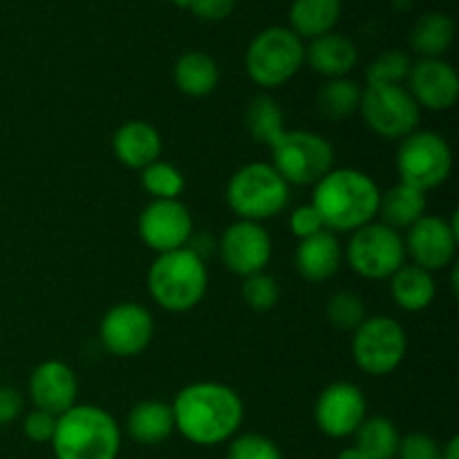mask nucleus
<instances>
[{"label":"nucleus","mask_w":459,"mask_h":459,"mask_svg":"<svg viewBox=\"0 0 459 459\" xmlns=\"http://www.w3.org/2000/svg\"><path fill=\"white\" fill-rule=\"evenodd\" d=\"M126 429L128 435L137 444L143 446H157V444L166 442L175 430L173 408L170 403L160 402V399H148V402H139L133 406L126 420Z\"/></svg>","instance_id":"nucleus-22"},{"label":"nucleus","mask_w":459,"mask_h":459,"mask_svg":"<svg viewBox=\"0 0 459 459\" xmlns=\"http://www.w3.org/2000/svg\"><path fill=\"white\" fill-rule=\"evenodd\" d=\"M112 152L126 169L143 170L161 155V134L148 121H126L112 134Z\"/></svg>","instance_id":"nucleus-19"},{"label":"nucleus","mask_w":459,"mask_h":459,"mask_svg":"<svg viewBox=\"0 0 459 459\" xmlns=\"http://www.w3.org/2000/svg\"><path fill=\"white\" fill-rule=\"evenodd\" d=\"M381 191L357 169H332L314 184L312 206L327 231H357L377 218Z\"/></svg>","instance_id":"nucleus-2"},{"label":"nucleus","mask_w":459,"mask_h":459,"mask_svg":"<svg viewBox=\"0 0 459 459\" xmlns=\"http://www.w3.org/2000/svg\"><path fill=\"white\" fill-rule=\"evenodd\" d=\"M390 291H393L394 303L406 312H424L430 307L437 296L433 273L417 264H402L397 272L390 276Z\"/></svg>","instance_id":"nucleus-25"},{"label":"nucleus","mask_w":459,"mask_h":459,"mask_svg":"<svg viewBox=\"0 0 459 459\" xmlns=\"http://www.w3.org/2000/svg\"><path fill=\"white\" fill-rule=\"evenodd\" d=\"M361 92V85L357 81L348 79V76L327 79V83H323L316 94V110L330 121L348 119L354 112H359Z\"/></svg>","instance_id":"nucleus-28"},{"label":"nucleus","mask_w":459,"mask_h":459,"mask_svg":"<svg viewBox=\"0 0 459 459\" xmlns=\"http://www.w3.org/2000/svg\"><path fill=\"white\" fill-rule=\"evenodd\" d=\"M227 459H282V453L276 442L264 435L245 433L229 444Z\"/></svg>","instance_id":"nucleus-35"},{"label":"nucleus","mask_w":459,"mask_h":459,"mask_svg":"<svg viewBox=\"0 0 459 459\" xmlns=\"http://www.w3.org/2000/svg\"><path fill=\"white\" fill-rule=\"evenodd\" d=\"M166 3H173V4H178V7H182V9H186V4H188V0H166Z\"/></svg>","instance_id":"nucleus-44"},{"label":"nucleus","mask_w":459,"mask_h":459,"mask_svg":"<svg viewBox=\"0 0 459 459\" xmlns=\"http://www.w3.org/2000/svg\"><path fill=\"white\" fill-rule=\"evenodd\" d=\"M54 430H56V417L49 415V412L36 411L34 408L22 420V433H25L27 439H31L36 444L52 442Z\"/></svg>","instance_id":"nucleus-37"},{"label":"nucleus","mask_w":459,"mask_h":459,"mask_svg":"<svg viewBox=\"0 0 459 459\" xmlns=\"http://www.w3.org/2000/svg\"><path fill=\"white\" fill-rule=\"evenodd\" d=\"M457 242V220H446L439 215L420 218L403 238V247L412 258V264L430 273L446 269L455 260Z\"/></svg>","instance_id":"nucleus-12"},{"label":"nucleus","mask_w":459,"mask_h":459,"mask_svg":"<svg viewBox=\"0 0 459 459\" xmlns=\"http://www.w3.org/2000/svg\"><path fill=\"white\" fill-rule=\"evenodd\" d=\"M408 352V336L402 323L390 316H368L354 330L352 357L359 370L370 377L393 375Z\"/></svg>","instance_id":"nucleus-9"},{"label":"nucleus","mask_w":459,"mask_h":459,"mask_svg":"<svg viewBox=\"0 0 459 459\" xmlns=\"http://www.w3.org/2000/svg\"><path fill=\"white\" fill-rule=\"evenodd\" d=\"M173 79L179 92L186 97H209L220 83V70L213 56L206 52H184L182 56L175 61Z\"/></svg>","instance_id":"nucleus-26"},{"label":"nucleus","mask_w":459,"mask_h":459,"mask_svg":"<svg viewBox=\"0 0 459 459\" xmlns=\"http://www.w3.org/2000/svg\"><path fill=\"white\" fill-rule=\"evenodd\" d=\"M240 294L251 309L269 312V309L276 307L278 299H281V287H278L276 278L269 276L267 272H258L242 281Z\"/></svg>","instance_id":"nucleus-34"},{"label":"nucleus","mask_w":459,"mask_h":459,"mask_svg":"<svg viewBox=\"0 0 459 459\" xmlns=\"http://www.w3.org/2000/svg\"><path fill=\"white\" fill-rule=\"evenodd\" d=\"M408 92L417 106L426 110H451L459 97V76L455 67L444 58H421L411 67Z\"/></svg>","instance_id":"nucleus-17"},{"label":"nucleus","mask_w":459,"mask_h":459,"mask_svg":"<svg viewBox=\"0 0 459 459\" xmlns=\"http://www.w3.org/2000/svg\"><path fill=\"white\" fill-rule=\"evenodd\" d=\"M52 448L56 459H117L121 430L108 411L76 403L56 417Z\"/></svg>","instance_id":"nucleus-3"},{"label":"nucleus","mask_w":459,"mask_h":459,"mask_svg":"<svg viewBox=\"0 0 459 459\" xmlns=\"http://www.w3.org/2000/svg\"><path fill=\"white\" fill-rule=\"evenodd\" d=\"M357 61V45L345 34H336V31L309 40L305 48V63L325 79H343L352 72Z\"/></svg>","instance_id":"nucleus-20"},{"label":"nucleus","mask_w":459,"mask_h":459,"mask_svg":"<svg viewBox=\"0 0 459 459\" xmlns=\"http://www.w3.org/2000/svg\"><path fill=\"white\" fill-rule=\"evenodd\" d=\"M245 126L255 142L272 146L285 133V115H282L276 99L267 97V94H258L247 106Z\"/></svg>","instance_id":"nucleus-30"},{"label":"nucleus","mask_w":459,"mask_h":459,"mask_svg":"<svg viewBox=\"0 0 459 459\" xmlns=\"http://www.w3.org/2000/svg\"><path fill=\"white\" fill-rule=\"evenodd\" d=\"M352 272L368 281H385L402 264H406L403 236L381 222H370L352 231L345 249Z\"/></svg>","instance_id":"nucleus-11"},{"label":"nucleus","mask_w":459,"mask_h":459,"mask_svg":"<svg viewBox=\"0 0 459 459\" xmlns=\"http://www.w3.org/2000/svg\"><path fill=\"white\" fill-rule=\"evenodd\" d=\"M227 202L238 218L260 224L285 209L290 202V184L272 164L251 161L231 175Z\"/></svg>","instance_id":"nucleus-5"},{"label":"nucleus","mask_w":459,"mask_h":459,"mask_svg":"<svg viewBox=\"0 0 459 459\" xmlns=\"http://www.w3.org/2000/svg\"><path fill=\"white\" fill-rule=\"evenodd\" d=\"M343 3L341 0H294L290 7V30L303 39H318L334 31L341 21Z\"/></svg>","instance_id":"nucleus-24"},{"label":"nucleus","mask_w":459,"mask_h":459,"mask_svg":"<svg viewBox=\"0 0 459 459\" xmlns=\"http://www.w3.org/2000/svg\"><path fill=\"white\" fill-rule=\"evenodd\" d=\"M139 238L148 249L160 254L184 249L193 236V218L179 200H152L139 213Z\"/></svg>","instance_id":"nucleus-14"},{"label":"nucleus","mask_w":459,"mask_h":459,"mask_svg":"<svg viewBox=\"0 0 459 459\" xmlns=\"http://www.w3.org/2000/svg\"><path fill=\"white\" fill-rule=\"evenodd\" d=\"M397 459H442V448L430 435L411 433L399 439Z\"/></svg>","instance_id":"nucleus-36"},{"label":"nucleus","mask_w":459,"mask_h":459,"mask_svg":"<svg viewBox=\"0 0 459 459\" xmlns=\"http://www.w3.org/2000/svg\"><path fill=\"white\" fill-rule=\"evenodd\" d=\"M175 430L197 446H218L240 430L245 403L240 394L218 381L184 385L173 402Z\"/></svg>","instance_id":"nucleus-1"},{"label":"nucleus","mask_w":459,"mask_h":459,"mask_svg":"<svg viewBox=\"0 0 459 459\" xmlns=\"http://www.w3.org/2000/svg\"><path fill=\"white\" fill-rule=\"evenodd\" d=\"M186 249H191L197 258H202L206 263V258L213 254H218V240L209 236V233H195L193 231L191 240H188Z\"/></svg>","instance_id":"nucleus-41"},{"label":"nucleus","mask_w":459,"mask_h":459,"mask_svg":"<svg viewBox=\"0 0 459 459\" xmlns=\"http://www.w3.org/2000/svg\"><path fill=\"white\" fill-rule=\"evenodd\" d=\"M453 151L446 139L433 130H415L397 148V173L408 186L429 193L451 178Z\"/></svg>","instance_id":"nucleus-8"},{"label":"nucleus","mask_w":459,"mask_h":459,"mask_svg":"<svg viewBox=\"0 0 459 459\" xmlns=\"http://www.w3.org/2000/svg\"><path fill=\"white\" fill-rule=\"evenodd\" d=\"M455 39V22L448 13L429 12L411 30V48L421 58H442Z\"/></svg>","instance_id":"nucleus-27"},{"label":"nucleus","mask_w":459,"mask_h":459,"mask_svg":"<svg viewBox=\"0 0 459 459\" xmlns=\"http://www.w3.org/2000/svg\"><path fill=\"white\" fill-rule=\"evenodd\" d=\"M442 459H459V439L451 437V442L442 448Z\"/></svg>","instance_id":"nucleus-42"},{"label":"nucleus","mask_w":459,"mask_h":459,"mask_svg":"<svg viewBox=\"0 0 459 459\" xmlns=\"http://www.w3.org/2000/svg\"><path fill=\"white\" fill-rule=\"evenodd\" d=\"M272 238L267 229L258 222L238 220L224 229L218 240V254L229 272L247 278L251 273L264 272L272 260Z\"/></svg>","instance_id":"nucleus-15"},{"label":"nucleus","mask_w":459,"mask_h":459,"mask_svg":"<svg viewBox=\"0 0 459 459\" xmlns=\"http://www.w3.org/2000/svg\"><path fill=\"white\" fill-rule=\"evenodd\" d=\"M79 381L74 370L58 359H48L39 363L30 375V399L36 411L61 417L63 412L76 406Z\"/></svg>","instance_id":"nucleus-18"},{"label":"nucleus","mask_w":459,"mask_h":459,"mask_svg":"<svg viewBox=\"0 0 459 459\" xmlns=\"http://www.w3.org/2000/svg\"><path fill=\"white\" fill-rule=\"evenodd\" d=\"M305 63V45L290 27H267L251 39L245 52L249 79L260 88H281Z\"/></svg>","instance_id":"nucleus-6"},{"label":"nucleus","mask_w":459,"mask_h":459,"mask_svg":"<svg viewBox=\"0 0 459 459\" xmlns=\"http://www.w3.org/2000/svg\"><path fill=\"white\" fill-rule=\"evenodd\" d=\"M146 285L151 299L161 309L182 314L202 303L209 290V272L204 260L184 247L152 260Z\"/></svg>","instance_id":"nucleus-4"},{"label":"nucleus","mask_w":459,"mask_h":459,"mask_svg":"<svg viewBox=\"0 0 459 459\" xmlns=\"http://www.w3.org/2000/svg\"><path fill=\"white\" fill-rule=\"evenodd\" d=\"M25 411V399L12 385H0V426L12 424Z\"/></svg>","instance_id":"nucleus-40"},{"label":"nucleus","mask_w":459,"mask_h":459,"mask_svg":"<svg viewBox=\"0 0 459 459\" xmlns=\"http://www.w3.org/2000/svg\"><path fill=\"white\" fill-rule=\"evenodd\" d=\"M343 249L332 231L323 229L316 236L300 240L296 249V269L309 282H325L339 272Z\"/></svg>","instance_id":"nucleus-21"},{"label":"nucleus","mask_w":459,"mask_h":459,"mask_svg":"<svg viewBox=\"0 0 459 459\" xmlns=\"http://www.w3.org/2000/svg\"><path fill=\"white\" fill-rule=\"evenodd\" d=\"M426 193L415 186L399 182L379 197V211L377 218H381V224L402 231V229H411L412 224L426 215Z\"/></svg>","instance_id":"nucleus-23"},{"label":"nucleus","mask_w":459,"mask_h":459,"mask_svg":"<svg viewBox=\"0 0 459 459\" xmlns=\"http://www.w3.org/2000/svg\"><path fill=\"white\" fill-rule=\"evenodd\" d=\"M155 334L152 314L143 305L119 303L106 312L99 325L103 348L121 359L137 357L151 345Z\"/></svg>","instance_id":"nucleus-13"},{"label":"nucleus","mask_w":459,"mask_h":459,"mask_svg":"<svg viewBox=\"0 0 459 459\" xmlns=\"http://www.w3.org/2000/svg\"><path fill=\"white\" fill-rule=\"evenodd\" d=\"M236 0H188L186 9H191L200 21L220 22L231 16Z\"/></svg>","instance_id":"nucleus-39"},{"label":"nucleus","mask_w":459,"mask_h":459,"mask_svg":"<svg viewBox=\"0 0 459 459\" xmlns=\"http://www.w3.org/2000/svg\"><path fill=\"white\" fill-rule=\"evenodd\" d=\"M336 459H370L366 455V453L359 451L357 446H350V448H343V451L339 453V457Z\"/></svg>","instance_id":"nucleus-43"},{"label":"nucleus","mask_w":459,"mask_h":459,"mask_svg":"<svg viewBox=\"0 0 459 459\" xmlns=\"http://www.w3.org/2000/svg\"><path fill=\"white\" fill-rule=\"evenodd\" d=\"M269 148L272 166L287 184L309 186L334 169V148L312 130H285Z\"/></svg>","instance_id":"nucleus-7"},{"label":"nucleus","mask_w":459,"mask_h":459,"mask_svg":"<svg viewBox=\"0 0 459 459\" xmlns=\"http://www.w3.org/2000/svg\"><path fill=\"white\" fill-rule=\"evenodd\" d=\"M368 417V402L361 388L348 381L330 384L316 399L314 420L321 433L327 437L343 439L357 433L361 421Z\"/></svg>","instance_id":"nucleus-16"},{"label":"nucleus","mask_w":459,"mask_h":459,"mask_svg":"<svg viewBox=\"0 0 459 459\" xmlns=\"http://www.w3.org/2000/svg\"><path fill=\"white\" fill-rule=\"evenodd\" d=\"M142 186L152 200H179L186 179L178 166L157 160L142 170Z\"/></svg>","instance_id":"nucleus-31"},{"label":"nucleus","mask_w":459,"mask_h":459,"mask_svg":"<svg viewBox=\"0 0 459 459\" xmlns=\"http://www.w3.org/2000/svg\"><path fill=\"white\" fill-rule=\"evenodd\" d=\"M327 321L343 332H354L368 318L366 303L354 291H339L327 300Z\"/></svg>","instance_id":"nucleus-33"},{"label":"nucleus","mask_w":459,"mask_h":459,"mask_svg":"<svg viewBox=\"0 0 459 459\" xmlns=\"http://www.w3.org/2000/svg\"><path fill=\"white\" fill-rule=\"evenodd\" d=\"M290 229L299 240H305L309 236H316L318 231H323V220L321 215L316 213L312 204H303L299 209L291 211L290 215Z\"/></svg>","instance_id":"nucleus-38"},{"label":"nucleus","mask_w":459,"mask_h":459,"mask_svg":"<svg viewBox=\"0 0 459 459\" xmlns=\"http://www.w3.org/2000/svg\"><path fill=\"white\" fill-rule=\"evenodd\" d=\"M359 112L372 133L399 142L415 133L421 119V108L403 85H366Z\"/></svg>","instance_id":"nucleus-10"},{"label":"nucleus","mask_w":459,"mask_h":459,"mask_svg":"<svg viewBox=\"0 0 459 459\" xmlns=\"http://www.w3.org/2000/svg\"><path fill=\"white\" fill-rule=\"evenodd\" d=\"M411 58L402 49H388L370 63L366 72L368 85H403L411 74Z\"/></svg>","instance_id":"nucleus-32"},{"label":"nucleus","mask_w":459,"mask_h":459,"mask_svg":"<svg viewBox=\"0 0 459 459\" xmlns=\"http://www.w3.org/2000/svg\"><path fill=\"white\" fill-rule=\"evenodd\" d=\"M354 437H357L359 451L366 453L370 459H394L402 435L388 417L377 415L366 417Z\"/></svg>","instance_id":"nucleus-29"}]
</instances>
